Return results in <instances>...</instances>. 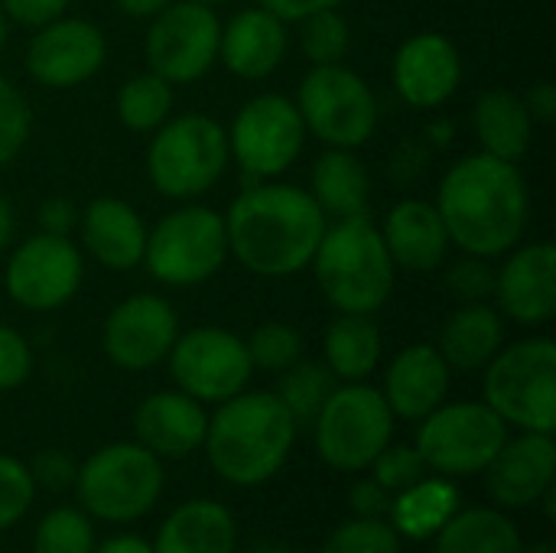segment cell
Wrapping results in <instances>:
<instances>
[{"label":"cell","mask_w":556,"mask_h":553,"mask_svg":"<svg viewBox=\"0 0 556 553\" xmlns=\"http://www.w3.org/2000/svg\"><path fill=\"white\" fill-rule=\"evenodd\" d=\"M222 215L228 257H235L248 274L267 280L309 271V261L329 225L313 196L283 179L248 183Z\"/></svg>","instance_id":"6da1fadb"},{"label":"cell","mask_w":556,"mask_h":553,"mask_svg":"<svg viewBox=\"0 0 556 553\" xmlns=\"http://www.w3.org/2000/svg\"><path fill=\"white\" fill-rule=\"evenodd\" d=\"M450 244L466 254L498 261L525 241L531 222V192L521 163L469 153L440 179L433 199Z\"/></svg>","instance_id":"7a4b0ae2"},{"label":"cell","mask_w":556,"mask_h":553,"mask_svg":"<svg viewBox=\"0 0 556 553\" xmlns=\"http://www.w3.org/2000/svg\"><path fill=\"white\" fill-rule=\"evenodd\" d=\"M296 420L274 391H241L208 414L205 456L212 473L241 489L274 479L293 453Z\"/></svg>","instance_id":"3957f363"},{"label":"cell","mask_w":556,"mask_h":553,"mask_svg":"<svg viewBox=\"0 0 556 553\" xmlns=\"http://www.w3.org/2000/svg\"><path fill=\"white\" fill-rule=\"evenodd\" d=\"M319 293L336 313L375 316L394 290L397 267L368 215L332 218L309 261Z\"/></svg>","instance_id":"277c9868"},{"label":"cell","mask_w":556,"mask_h":553,"mask_svg":"<svg viewBox=\"0 0 556 553\" xmlns=\"http://www.w3.org/2000/svg\"><path fill=\"white\" fill-rule=\"evenodd\" d=\"M228 130L208 114H173L150 134L147 179L173 202H195L228 169Z\"/></svg>","instance_id":"5b68a950"},{"label":"cell","mask_w":556,"mask_h":553,"mask_svg":"<svg viewBox=\"0 0 556 553\" xmlns=\"http://www.w3.org/2000/svg\"><path fill=\"white\" fill-rule=\"evenodd\" d=\"M166 486L163 460L153 456L137 440H121L94 450L78 463L75 495L88 518L108 525H130L153 512Z\"/></svg>","instance_id":"8992f818"},{"label":"cell","mask_w":556,"mask_h":553,"mask_svg":"<svg viewBox=\"0 0 556 553\" xmlns=\"http://www.w3.org/2000/svg\"><path fill=\"white\" fill-rule=\"evenodd\" d=\"M485 404L518 430H556V345L547 336H531L502 345L482 368Z\"/></svg>","instance_id":"52a82bcc"},{"label":"cell","mask_w":556,"mask_h":553,"mask_svg":"<svg viewBox=\"0 0 556 553\" xmlns=\"http://www.w3.org/2000/svg\"><path fill=\"white\" fill-rule=\"evenodd\" d=\"M228 261L225 215L199 205L179 202L150 231L143 248V267L163 287L186 290L212 280Z\"/></svg>","instance_id":"ba28073f"},{"label":"cell","mask_w":556,"mask_h":553,"mask_svg":"<svg viewBox=\"0 0 556 553\" xmlns=\"http://www.w3.org/2000/svg\"><path fill=\"white\" fill-rule=\"evenodd\" d=\"M394 414L365 381H339L313 417L319 460L336 473H365L394 437Z\"/></svg>","instance_id":"9c48e42d"},{"label":"cell","mask_w":556,"mask_h":553,"mask_svg":"<svg viewBox=\"0 0 556 553\" xmlns=\"http://www.w3.org/2000/svg\"><path fill=\"white\" fill-rule=\"evenodd\" d=\"M303 127L326 147L358 150L378 130V98L375 88L349 68L345 62L336 65H313L293 98Z\"/></svg>","instance_id":"30bf717a"},{"label":"cell","mask_w":556,"mask_h":553,"mask_svg":"<svg viewBox=\"0 0 556 553\" xmlns=\"http://www.w3.org/2000/svg\"><path fill=\"white\" fill-rule=\"evenodd\" d=\"M417 424V453L446 479L485 473L508 440V424L485 401H443Z\"/></svg>","instance_id":"8fae6325"},{"label":"cell","mask_w":556,"mask_h":553,"mask_svg":"<svg viewBox=\"0 0 556 553\" xmlns=\"http://www.w3.org/2000/svg\"><path fill=\"white\" fill-rule=\"evenodd\" d=\"M228 130V153L248 183L280 179L306 147V127L293 98L280 91H261L248 98Z\"/></svg>","instance_id":"7c38bea8"},{"label":"cell","mask_w":556,"mask_h":553,"mask_svg":"<svg viewBox=\"0 0 556 553\" xmlns=\"http://www.w3.org/2000/svg\"><path fill=\"white\" fill-rule=\"evenodd\" d=\"M147 23H150L143 36L147 68L156 72L173 88L195 85L218 65L222 20L215 7L173 0Z\"/></svg>","instance_id":"4fadbf2b"},{"label":"cell","mask_w":556,"mask_h":553,"mask_svg":"<svg viewBox=\"0 0 556 553\" xmlns=\"http://www.w3.org/2000/svg\"><path fill=\"white\" fill-rule=\"evenodd\" d=\"M85 280V254L72 238L36 231L23 238L3 267L7 297L26 313H55L75 300Z\"/></svg>","instance_id":"5bb4252c"},{"label":"cell","mask_w":556,"mask_h":553,"mask_svg":"<svg viewBox=\"0 0 556 553\" xmlns=\"http://www.w3.org/2000/svg\"><path fill=\"white\" fill-rule=\"evenodd\" d=\"M166 365L176 388L199 404H222L241 394L254 378L244 339L222 326H195L179 332Z\"/></svg>","instance_id":"9a60e30c"},{"label":"cell","mask_w":556,"mask_h":553,"mask_svg":"<svg viewBox=\"0 0 556 553\" xmlns=\"http://www.w3.org/2000/svg\"><path fill=\"white\" fill-rule=\"evenodd\" d=\"M108 59V36L85 16H55L33 29L23 65L26 75L49 91H72L91 81Z\"/></svg>","instance_id":"2e32d148"},{"label":"cell","mask_w":556,"mask_h":553,"mask_svg":"<svg viewBox=\"0 0 556 553\" xmlns=\"http://www.w3.org/2000/svg\"><path fill=\"white\" fill-rule=\"evenodd\" d=\"M176 306L160 293L124 297L101 326V349L121 372H150L166 362L179 336Z\"/></svg>","instance_id":"e0dca14e"},{"label":"cell","mask_w":556,"mask_h":553,"mask_svg":"<svg viewBox=\"0 0 556 553\" xmlns=\"http://www.w3.org/2000/svg\"><path fill=\"white\" fill-rule=\"evenodd\" d=\"M495 310L528 329L547 326L556 313V248L551 241H521L498 257Z\"/></svg>","instance_id":"ac0fdd59"},{"label":"cell","mask_w":556,"mask_h":553,"mask_svg":"<svg viewBox=\"0 0 556 553\" xmlns=\"http://www.w3.org/2000/svg\"><path fill=\"white\" fill-rule=\"evenodd\" d=\"M391 85L397 98L414 111L443 108L463 85L459 46L437 29L414 33L397 46L391 59Z\"/></svg>","instance_id":"d6986e66"},{"label":"cell","mask_w":556,"mask_h":553,"mask_svg":"<svg viewBox=\"0 0 556 553\" xmlns=\"http://www.w3.org/2000/svg\"><path fill=\"white\" fill-rule=\"evenodd\" d=\"M147 231L140 212L117 196H98L78 209V248L111 274H127L143 264Z\"/></svg>","instance_id":"ffe728a7"},{"label":"cell","mask_w":556,"mask_h":553,"mask_svg":"<svg viewBox=\"0 0 556 553\" xmlns=\"http://www.w3.org/2000/svg\"><path fill=\"white\" fill-rule=\"evenodd\" d=\"M554 433L521 430L518 437H508L485 466V489L498 508H531L554 486Z\"/></svg>","instance_id":"44dd1931"},{"label":"cell","mask_w":556,"mask_h":553,"mask_svg":"<svg viewBox=\"0 0 556 553\" xmlns=\"http://www.w3.org/2000/svg\"><path fill=\"white\" fill-rule=\"evenodd\" d=\"M290 52V23L264 7H244L222 23L218 62L244 81L270 78Z\"/></svg>","instance_id":"7402d4cb"},{"label":"cell","mask_w":556,"mask_h":553,"mask_svg":"<svg viewBox=\"0 0 556 553\" xmlns=\"http://www.w3.org/2000/svg\"><path fill=\"white\" fill-rule=\"evenodd\" d=\"M205 404L186 391H153L134 411V440L160 460H186L205 443Z\"/></svg>","instance_id":"603a6c76"},{"label":"cell","mask_w":556,"mask_h":553,"mask_svg":"<svg viewBox=\"0 0 556 553\" xmlns=\"http://www.w3.org/2000/svg\"><path fill=\"white\" fill-rule=\"evenodd\" d=\"M384 248L397 271L407 274H433L450 261V235L433 202L427 199H401L384 212L378 225Z\"/></svg>","instance_id":"cb8c5ba5"},{"label":"cell","mask_w":556,"mask_h":553,"mask_svg":"<svg viewBox=\"0 0 556 553\" xmlns=\"http://www.w3.org/2000/svg\"><path fill=\"white\" fill-rule=\"evenodd\" d=\"M453 368L430 342H414L401 349L384 372V401L394 420H424L450 398Z\"/></svg>","instance_id":"d4e9b609"},{"label":"cell","mask_w":556,"mask_h":553,"mask_svg":"<svg viewBox=\"0 0 556 553\" xmlns=\"http://www.w3.org/2000/svg\"><path fill=\"white\" fill-rule=\"evenodd\" d=\"M238 525L235 515L215 499H192L176 505L153 541V553H235Z\"/></svg>","instance_id":"484cf974"},{"label":"cell","mask_w":556,"mask_h":553,"mask_svg":"<svg viewBox=\"0 0 556 553\" xmlns=\"http://www.w3.org/2000/svg\"><path fill=\"white\" fill-rule=\"evenodd\" d=\"M505 345V316L495 303H459L440 329V355L453 372H482Z\"/></svg>","instance_id":"4316f807"},{"label":"cell","mask_w":556,"mask_h":553,"mask_svg":"<svg viewBox=\"0 0 556 553\" xmlns=\"http://www.w3.org/2000/svg\"><path fill=\"white\" fill-rule=\"evenodd\" d=\"M306 192L323 209L326 218H352L368 215L371 202V173L358 150L326 147L309 166Z\"/></svg>","instance_id":"83f0119b"},{"label":"cell","mask_w":556,"mask_h":553,"mask_svg":"<svg viewBox=\"0 0 556 553\" xmlns=\"http://www.w3.org/2000/svg\"><path fill=\"white\" fill-rule=\"evenodd\" d=\"M472 130L482 153L508 163H521L534 143V121L525 98L505 88H489L479 95L472 108Z\"/></svg>","instance_id":"f1b7e54d"},{"label":"cell","mask_w":556,"mask_h":553,"mask_svg":"<svg viewBox=\"0 0 556 553\" xmlns=\"http://www.w3.org/2000/svg\"><path fill=\"white\" fill-rule=\"evenodd\" d=\"M384 355L381 326L368 313H336L323 336V365L336 381H365Z\"/></svg>","instance_id":"f546056e"},{"label":"cell","mask_w":556,"mask_h":553,"mask_svg":"<svg viewBox=\"0 0 556 553\" xmlns=\"http://www.w3.org/2000/svg\"><path fill=\"white\" fill-rule=\"evenodd\" d=\"M463 505L459 489L446 476H424L410 489L391 495V528L401 535V541H427L433 538Z\"/></svg>","instance_id":"4dcf8cb0"},{"label":"cell","mask_w":556,"mask_h":553,"mask_svg":"<svg viewBox=\"0 0 556 553\" xmlns=\"http://www.w3.org/2000/svg\"><path fill=\"white\" fill-rule=\"evenodd\" d=\"M525 541L505 508H459L437 535L433 553H521Z\"/></svg>","instance_id":"1f68e13d"},{"label":"cell","mask_w":556,"mask_h":553,"mask_svg":"<svg viewBox=\"0 0 556 553\" xmlns=\"http://www.w3.org/2000/svg\"><path fill=\"white\" fill-rule=\"evenodd\" d=\"M173 85L147 68L121 85L114 111L130 134H153L163 121L173 117Z\"/></svg>","instance_id":"d6a6232c"},{"label":"cell","mask_w":556,"mask_h":553,"mask_svg":"<svg viewBox=\"0 0 556 553\" xmlns=\"http://www.w3.org/2000/svg\"><path fill=\"white\" fill-rule=\"evenodd\" d=\"M339 381L332 378V372L323 362H306L300 359L296 365H290L287 372H280V385H277V398L283 401V407L293 414L296 424H313V417L319 414L323 401L329 398V391Z\"/></svg>","instance_id":"836d02e7"},{"label":"cell","mask_w":556,"mask_h":553,"mask_svg":"<svg viewBox=\"0 0 556 553\" xmlns=\"http://www.w3.org/2000/svg\"><path fill=\"white\" fill-rule=\"evenodd\" d=\"M296 26H300V49L309 59V65L345 62V55L352 49V26H349L342 7L309 13V16L296 20Z\"/></svg>","instance_id":"e575fe53"},{"label":"cell","mask_w":556,"mask_h":553,"mask_svg":"<svg viewBox=\"0 0 556 553\" xmlns=\"http://www.w3.org/2000/svg\"><path fill=\"white\" fill-rule=\"evenodd\" d=\"M94 544L91 518L78 505H59L36 525L33 553H91Z\"/></svg>","instance_id":"d590c367"},{"label":"cell","mask_w":556,"mask_h":553,"mask_svg":"<svg viewBox=\"0 0 556 553\" xmlns=\"http://www.w3.org/2000/svg\"><path fill=\"white\" fill-rule=\"evenodd\" d=\"M244 345H248V359H251L254 372H267V375H280L303 359L300 329L290 323H280V319H267V323L254 326V332L244 339Z\"/></svg>","instance_id":"8d00e7d4"},{"label":"cell","mask_w":556,"mask_h":553,"mask_svg":"<svg viewBox=\"0 0 556 553\" xmlns=\"http://www.w3.org/2000/svg\"><path fill=\"white\" fill-rule=\"evenodd\" d=\"M319 553H401V535L388 518H352L329 535Z\"/></svg>","instance_id":"74e56055"},{"label":"cell","mask_w":556,"mask_h":553,"mask_svg":"<svg viewBox=\"0 0 556 553\" xmlns=\"http://www.w3.org/2000/svg\"><path fill=\"white\" fill-rule=\"evenodd\" d=\"M29 130H33V111L23 91L0 75V169L20 156V150L29 140Z\"/></svg>","instance_id":"f35d334b"},{"label":"cell","mask_w":556,"mask_h":553,"mask_svg":"<svg viewBox=\"0 0 556 553\" xmlns=\"http://www.w3.org/2000/svg\"><path fill=\"white\" fill-rule=\"evenodd\" d=\"M443 271H446V290L459 303H485V300H492V290H495V261L459 251V257L446 261Z\"/></svg>","instance_id":"ab89813d"},{"label":"cell","mask_w":556,"mask_h":553,"mask_svg":"<svg viewBox=\"0 0 556 553\" xmlns=\"http://www.w3.org/2000/svg\"><path fill=\"white\" fill-rule=\"evenodd\" d=\"M371 469V479L378 482V486H384L391 495H397V492H404V489H410L414 482H420L430 469H427V463H424V456L417 453V447L410 443H388L378 456H375V463L368 466Z\"/></svg>","instance_id":"60d3db41"},{"label":"cell","mask_w":556,"mask_h":553,"mask_svg":"<svg viewBox=\"0 0 556 553\" xmlns=\"http://www.w3.org/2000/svg\"><path fill=\"white\" fill-rule=\"evenodd\" d=\"M36 499V482L23 460L0 453V531L26 518Z\"/></svg>","instance_id":"b9f144b4"},{"label":"cell","mask_w":556,"mask_h":553,"mask_svg":"<svg viewBox=\"0 0 556 553\" xmlns=\"http://www.w3.org/2000/svg\"><path fill=\"white\" fill-rule=\"evenodd\" d=\"M33 365L36 359L29 339L20 329L0 323V394L23 388L33 375Z\"/></svg>","instance_id":"7bdbcfd3"},{"label":"cell","mask_w":556,"mask_h":553,"mask_svg":"<svg viewBox=\"0 0 556 553\" xmlns=\"http://www.w3.org/2000/svg\"><path fill=\"white\" fill-rule=\"evenodd\" d=\"M36 489H46V492H68L75 486V476H78V463L72 453L65 450H39L29 463H26Z\"/></svg>","instance_id":"ee69618b"},{"label":"cell","mask_w":556,"mask_h":553,"mask_svg":"<svg viewBox=\"0 0 556 553\" xmlns=\"http://www.w3.org/2000/svg\"><path fill=\"white\" fill-rule=\"evenodd\" d=\"M68 3L72 0H0L7 20L23 29H36L62 13H68Z\"/></svg>","instance_id":"f6af8a7d"},{"label":"cell","mask_w":556,"mask_h":553,"mask_svg":"<svg viewBox=\"0 0 556 553\" xmlns=\"http://www.w3.org/2000/svg\"><path fill=\"white\" fill-rule=\"evenodd\" d=\"M78 228V205L65 196H49L42 205H39V231L46 235H62V238H72Z\"/></svg>","instance_id":"bcb514c9"},{"label":"cell","mask_w":556,"mask_h":553,"mask_svg":"<svg viewBox=\"0 0 556 553\" xmlns=\"http://www.w3.org/2000/svg\"><path fill=\"white\" fill-rule=\"evenodd\" d=\"M349 505H352L355 518H388L391 492H388L384 486H378L375 479H362V482L352 486Z\"/></svg>","instance_id":"7dc6e473"},{"label":"cell","mask_w":556,"mask_h":553,"mask_svg":"<svg viewBox=\"0 0 556 553\" xmlns=\"http://www.w3.org/2000/svg\"><path fill=\"white\" fill-rule=\"evenodd\" d=\"M342 3H349V0H257V7L277 13L287 23H296V20L319 13V10H339Z\"/></svg>","instance_id":"c3c4849f"},{"label":"cell","mask_w":556,"mask_h":553,"mask_svg":"<svg viewBox=\"0 0 556 553\" xmlns=\"http://www.w3.org/2000/svg\"><path fill=\"white\" fill-rule=\"evenodd\" d=\"M525 108L534 124H551L556 117V85L554 81H534L525 95Z\"/></svg>","instance_id":"681fc988"},{"label":"cell","mask_w":556,"mask_h":553,"mask_svg":"<svg viewBox=\"0 0 556 553\" xmlns=\"http://www.w3.org/2000/svg\"><path fill=\"white\" fill-rule=\"evenodd\" d=\"M91 553H153V544L137 535H114V538L94 544Z\"/></svg>","instance_id":"f907efd6"},{"label":"cell","mask_w":556,"mask_h":553,"mask_svg":"<svg viewBox=\"0 0 556 553\" xmlns=\"http://www.w3.org/2000/svg\"><path fill=\"white\" fill-rule=\"evenodd\" d=\"M173 0H114V7L130 20H153L160 10H166Z\"/></svg>","instance_id":"816d5d0a"},{"label":"cell","mask_w":556,"mask_h":553,"mask_svg":"<svg viewBox=\"0 0 556 553\" xmlns=\"http://www.w3.org/2000/svg\"><path fill=\"white\" fill-rule=\"evenodd\" d=\"M10 238H13V205H10V199L0 192V251L10 248Z\"/></svg>","instance_id":"f5cc1de1"},{"label":"cell","mask_w":556,"mask_h":553,"mask_svg":"<svg viewBox=\"0 0 556 553\" xmlns=\"http://www.w3.org/2000/svg\"><path fill=\"white\" fill-rule=\"evenodd\" d=\"M10 20H7V13H3V7H0V55L7 52V42H10Z\"/></svg>","instance_id":"db71d44e"},{"label":"cell","mask_w":556,"mask_h":553,"mask_svg":"<svg viewBox=\"0 0 556 553\" xmlns=\"http://www.w3.org/2000/svg\"><path fill=\"white\" fill-rule=\"evenodd\" d=\"M521 553H554L551 544H531V548H521Z\"/></svg>","instance_id":"11a10c76"},{"label":"cell","mask_w":556,"mask_h":553,"mask_svg":"<svg viewBox=\"0 0 556 553\" xmlns=\"http://www.w3.org/2000/svg\"><path fill=\"white\" fill-rule=\"evenodd\" d=\"M192 3H205V7H222V3H231V0H192Z\"/></svg>","instance_id":"9f6ffc18"},{"label":"cell","mask_w":556,"mask_h":553,"mask_svg":"<svg viewBox=\"0 0 556 553\" xmlns=\"http://www.w3.org/2000/svg\"><path fill=\"white\" fill-rule=\"evenodd\" d=\"M257 553H290V551H280V548H264V551Z\"/></svg>","instance_id":"6f0895ef"}]
</instances>
